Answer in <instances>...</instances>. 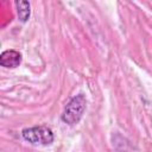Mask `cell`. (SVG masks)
<instances>
[{"label": "cell", "instance_id": "1", "mask_svg": "<svg viewBox=\"0 0 152 152\" xmlns=\"http://www.w3.org/2000/svg\"><path fill=\"white\" fill-rule=\"evenodd\" d=\"M86 108H87V100L84 95L78 94L74 96L64 108V112L62 114L63 122L68 125H76L82 119Z\"/></svg>", "mask_w": 152, "mask_h": 152}, {"label": "cell", "instance_id": "2", "mask_svg": "<svg viewBox=\"0 0 152 152\" xmlns=\"http://www.w3.org/2000/svg\"><path fill=\"white\" fill-rule=\"evenodd\" d=\"M24 140L34 146H48L53 141V133L46 126H36L25 128L21 132Z\"/></svg>", "mask_w": 152, "mask_h": 152}, {"label": "cell", "instance_id": "3", "mask_svg": "<svg viewBox=\"0 0 152 152\" xmlns=\"http://www.w3.org/2000/svg\"><path fill=\"white\" fill-rule=\"evenodd\" d=\"M21 63V55L15 50H6L0 55V64L5 68L14 69Z\"/></svg>", "mask_w": 152, "mask_h": 152}, {"label": "cell", "instance_id": "4", "mask_svg": "<svg viewBox=\"0 0 152 152\" xmlns=\"http://www.w3.org/2000/svg\"><path fill=\"white\" fill-rule=\"evenodd\" d=\"M15 6H17V12H18V17L19 19L25 23L30 18V4L27 1H17L15 2Z\"/></svg>", "mask_w": 152, "mask_h": 152}]
</instances>
